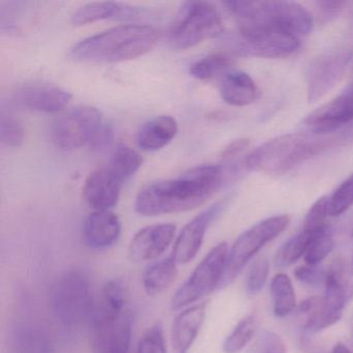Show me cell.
<instances>
[{
  "label": "cell",
  "mask_w": 353,
  "mask_h": 353,
  "mask_svg": "<svg viewBox=\"0 0 353 353\" xmlns=\"http://www.w3.org/2000/svg\"><path fill=\"white\" fill-rule=\"evenodd\" d=\"M224 176L221 165H202L177 179L150 183L136 197V212L140 216H157L195 210L220 189Z\"/></svg>",
  "instance_id": "1"
},
{
  "label": "cell",
  "mask_w": 353,
  "mask_h": 353,
  "mask_svg": "<svg viewBox=\"0 0 353 353\" xmlns=\"http://www.w3.org/2000/svg\"><path fill=\"white\" fill-rule=\"evenodd\" d=\"M225 7L239 26V37L260 34L305 38L313 28L312 14L293 1H226Z\"/></svg>",
  "instance_id": "2"
},
{
  "label": "cell",
  "mask_w": 353,
  "mask_h": 353,
  "mask_svg": "<svg viewBox=\"0 0 353 353\" xmlns=\"http://www.w3.org/2000/svg\"><path fill=\"white\" fill-rule=\"evenodd\" d=\"M156 28L144 24L117 26L80 41L70 49L77 63H123L143 57L158 43Z\"/></svg>",
  "instance_id": "3"
},
{
  "label": "cell",
  "mask_w": 353,
  "mask_h": 353,
  "mask_svg": "<svg viewBox=\"0 0 353 353\" xmlns=\"http://www.w3.org/2000/svg\"><path fill=\"white\" fill-rule=\"evenodd\" d=\"M322 137L290 133L272 138L248 154L245 168L253 172L285 174L323 150L328 140Z\"/></svg>",
  "instance_id": "4"
},
{
  "label": "cell",
  "mask_w": 353,
  "mask_h": 353,
  "mask_svg": "<svg viewBox=\"0 0 353 353\" xmlns=\"http://www.w3.org/2000/svg\"><path fill=\"white\" fill-rule=\"evenodd\" d=\"M224 32L220 12L206 1H188L179 10L168 34L171 48L185 50Z\"/></svg>",
  "instance_id": "5"
},
{
  "label": "cell",
  "mask_w": 353,
  "mask_h": 353,
  "mask_svg": "<svg viewBox=\"0 0 353 353\" xmlns=\"http://www.w3.org/2000/svg\"><path fill=\"white\" fill-rule=\"evenodd\" d=\"M290 216L288 214H279L270 216L265 220L260 221L251 228L241 233L232 247L229 249L227 256L226 266L221 280L219 289L226 288L243 272L252 258L268 243L282 234L289 223Z\"/></svg>",
  "instance_id": "6"
},
{
  "label": "cell",
  "mask_w": 353,
  "mask_h": 353,
  "mask_svg": "<svg viewBox=\"0 0 353 353\" xmlns=\"http://www.w3.org/2000/svg\"><path fill=\"white\" fill-rule=\"evenodd\" d=\"M94 303L88 276L80 270L65 272L51 291L53 314L67 327H77L90 319Z\"/></svg>",
  "instance_id": "7"
},
{
  "label": "cell",
  "mask_w": 353,
  "mask_h": 353,
  "mask_svg": "<svg viewBox=\"0 0 353 353\" xmlns=\"http://www.w3.org/2000/svg\"><path fill=\"white\" fill-rule=\"evenodd\" d=\"M228 252L227 243H218L208 252L188 280L173 295L171 299V309L173 311L185 309L219 289Z\"/></svg>",
  "instance_id": "8"
},
{
  "label": "cell",
  "mask_w": 353,
  "mask_h": 353,
  "mask_svg": "<svg viewBox=\"0 0 353 353\" xmlns=\"http://www.w3.org/2000/svg\"><path fill=\"white\" fill-rule=\"evenodd\" d=\"M102 125V113L96 107H74L53 123L52 140L61 150H77L90 144Z\"/></svg>",
  "instance_id": "9"
},
{
  "label": "cell",
  "mask_w": 353,
  "mask_h": 353,
  "mask_svg": "<svg viewBox=\"0 0 353 353\" xmlns=\"http://www.w3.org/2000/svg\"><path fill=\"white\" fill-rule=\"evenodd\" d=\"M352 59V49L340 48L314 59L307 75V101L315 103L328 94L344 77Z\"/></svg>",
  "instance_id": "10"
},
{
  "label": "cell",
  "mask_w": 353,
  "mask_h": 353,
  "mask_svg": "<svg viewBox=\"0 0 353 353\" xmlns=\"http://www.w3.org/2000/svg\"><path fill=\"white\" fill-rule=\"evenodd\" d=\"M353 121V82L334 100L322 105L303 119L309 133L324 136Z\"/></svg>",
  "instance_id": "11"
},
{
  "label": "cell",
  "mask_w": 353,
  "mask_h": 353,
  "mask_svg": "<svg viewBox=\"0 0 353 353\" xmlns=\"http://www.w3.org/2000/svg\"><path fill=\"white\" fill-rule=\"evenodd\" d=\"M223 210L224 203L218 202L208 210L200 212L183 227L175 241L171 254V257L177 262V264L189 263L197 256L201 249L208 227L220 216Z\"/></svg>",
  "instance_id": "12"
},
{
  "label": "cell",
  "mask_w": 353,
  "mask_h": 353,
  "mask_svg": "<svg viewBox=\"0 0 353 353\" xmlns=\"http://www.w3.org/2000/svg\"><path fill=\"white\" fill-rule=\"evenodd\" d=\"M324 307L338 317H342L346 305L353 299V264L344 258H336L326 272Z\"/></svg>",
  "instance_id": "13"
},
{
  "label": "cell",
  "mask_w": 353,
  "mask_h": 353,
  "mask_svg": "<svg viewBox=\"0 0 353 353\" xmlns=\"http://www.w3.org/2000/svg\"><path fill=\"white\" fill-rule=\"evenodd\" d=\"M176 226L171 223L144 227L130 241L128 256L132 262L152 261L160 257L172 243Z\"/></svg>",
  "instance_id": "14"
},
{
  "label": "cell",
  "mask_w": 353,
  "mask_h": 353,
  "mask_svg": "<svg viewBox=\"0 0 353 353\" xmlns=\"http://www.w3.org/2000/svg\"><path fill=\"white\" fill-rule=\"evenodd\" d=\"M301 46V39L290 34H254L239 37V52L245 57L286 59L294 54Z\"/></svg>",
  "instance_id": "15"
},
{
  "label": "cell",
  "mask_w": 353,
  "mask_h": 353,
  "mask_svg": "<svg viewBox=\"0 0 353 353\" xmlns=\"http://www.w3.org/2000/svg\"><path fill=\"white\" fill-rule=\"evenodd\" d=\"M123 181L107 168L98 169L88 175L83 187L86 204L94 212H106L114 208L121 197Z\"/></svg>",
  "instance_id": "16"
},
{
  "label": "cell",
  "mask_w": 353,
  "mask_h": 353,
  "mask_svg": "<svg viewBox=\"0 0 353 353\" xmlns=\"http://www.w3.org/2000/svg\"><path fill=\"white\" fill-rule=\"evenodd\" d=\"M133 314L128 307L114 321L92 326L94 353H129Z\"/></svg>",
  "instance_id": "17"
},
{
  "label": "cell",
  "mask_w": 353,
  "mask_h": 353,
  "mask_svg": "<svg viewBox=\"0 0 353 353\" xmlns=\"http://www.w3.org/2000/svg\"><path fill=\"white\" fill-rule=\"evenodd\" d=\"M121 234V221L110 210L92 212L86 216L82 226L84 243L97 251L110 249L119 241Z\"/></svg>",
  "instance_id": "18"
},
{
  "label": "cell",
  "mask_w": 353,
  "mask_h": 353,
  "mask_svg": "<svg viewBox=\"0 0 353 353\" xmlns=\"http://www.w3.org/2000/svg\"><path fill=\"white\" fill-rule=\"evenodd\" d=\"M18 99L26 108L45 113L63 111L71 102L70 92L50 84H30L18 92Z\"/></svg>",
  "instance_id": "19"
},
{
  "label": "cell",
  "mask_w": 353,
  "mask_h": 353,
  "mask_svg": "<svg viewBox=\"0 0 353 353\" xmlns=\"http://www.w3.org/2000/svg\"><path fill=\"white\" fill-rule=\"evenodd\" d=\"M206 314V303L183 309L175 318L171 332L173 353H189L201 330Z\"/></svg>",
  "instance_id": "20"
},
{
  "label": "cell",
  "mask_w": 353,
  "mask_h": 353,
  "mask_svg": "<svg viewBox=\"0 0 353 353\" xmlns=\"http://www.w3.org/2000/svg\"><path fill=\"white\" fill-rule=\"evenodd\" d=\"M179 132V125L168 115L157 117L143 123L137 134V144L145 152H156L170 143Z\"/></svg>",
  "instance_id": "21"
},
{
  "label": "cell",
  "mask_w": 353,
  "mask_h": 353,
  "mask_svg": "<svg viewBox=\"0 0 353 353\" xmlns=\"http://www.w3.org/2000/svg\"><path fill=\"white\" fill-rule=\"evenodd\" d=\"M221 97L231 106H249L259 97V88L249 74L241 71L229 72L221 84Z\"/></svg>",
  "instance_id": "22"
},
{
  "label": "cell",
  "mask_w": 353,
  "mask_h": 353,
  "mask_svg": "<svg viewBox=\"0 0 353 353\" xmlns=\"http://www.w3.org/2000/svg\"><path fill=\"white\" fill-rule=\"evenodd\" d=\"M139 14L137 8L123 3H90L78 9L72 16V24L74 26H86L100 20L133 19Z\"/></svg>",
  "instance_id": "23"
},
{
  "label": "cell",
  "mask_w": 353,
  "mask_h": 353,
  "mask_svg": "<svg viewBox=\"0 0 353 353\" xmlns=\"http://www.w3.org/2000/svg\"><path fill=\"white\" fill-rule=\"evenodd\" d=\"M11 353H52L50 334L39 324H20L12 336Z\"/></svg>",
  "instance_id": "24"
},
{
  "label": "cell",
  "mask_w": 353,
  "mask_h": 353,
  "mask_svg": "<svg viewBox=\"0 0 353 353\" xmlns=\"http://www.w3.org/2000/svg\"><path fill=\"white\" fill-rule=\"evenodd\" d=\"M179 264L172 257L157 261L146 268L142 278L144 290L150 296H157L169 288L176 280Z\"/></svg>",
  "instance_id": "25"
},
{
  "label": "cell",
  "mask_w": 353,
  "mask_h": 353,
  "mask_svg": "<svg viewBox=\"0 0 353 353\" xmlns=\"http://www.w3.org/2000/svg\"><path fill=\"white\" fill-rule=\"evenodd\" d=\"M272 310L276 317L283 318L294 311L296 296L290 278L285 274H278L270 283Z\"/></svg>",
  "instance_id": "26"
},
{
  "label": "cell",
  "mask_w": 353,
  "mask_h": 353,
  "mask_svg": "<svg viewBox=\"0 0 353 353\" xmlns=\"http://www.w3.org/2000/svg\"><path fill=\"white\" fill-rule=\"evenodd\" d=\"M143 164V159L137 150L129 146L121 145L114 150L109 162L108 169L125 183L131 179Z\"/></svg>",
  "instance_id": "27"
},
{
  "label": "cell",
  "mask_w": 353,
  "mask_h": 353,
  "mask_svg": "<svg viewBox=\"0 0 353 353\" xmlns=\"http://www.w3.org/2000/svg\"><path fill=\"white\" fill-rule=\"evenodd\" d=\"M318 232H311V231L301 229V231H299L296 235L289 239L276 252V257H274V263H276V268H289L297 260L303 257L312 239Z\"/></svg>",
  "instance_id": "28"
},
{
  "label": "cell",
  "mask_w": 353,
  "mask_h": 353,
  "mask_svg": "<svg viewBox=\"0 0 353 353\" xmlns=\"http://www.w3.org/2000/svg\"><path fill=\"white\" fill-rule=\"evenodd\" d=\"M259 326V317L255 314L245 316L236 324L223 343L225 353H239L251 342Z\"/></svg>",
  "instance_id": "29"
},
{
  "label": "cell",
  "mask_w": 353,
  "mask_h": 353,
  "mask_svg": "<svg viewBox=\"0 0 353 353\" xmlns=\"http://www.w3.org/2000/svg\"><path fill=\"white\" fill-rule=\"evenodd\" d=\"M233 65L232 59L225 53L208 55L192 65L190 73L196 79L206 81L225 73Z\"/></svg>",
  "instance_id": "30"
},
{
  "label": "cell",
  "mask_w": 353,
  "mask_h": 353,
  "mask_svg": "<svg viewBox=\"0 0 353 353\" xmlns=\"http://www.w3.org/2000/svg\"><path fill=\"white\" fill-rule=\"evenodd\" d=\"M334 237L330 227L316 233L305 252V264L318 265L322 260L325 259L334 249Z\"/></svg>",
  "instance_id": "31"
},
{
  "label": "cell",
  "mask_w": 353,
  "mask_h": 353,
  "mask_svg": "<svg viewBox=\"0 0 353 353\" xmlns=\"http://www.w3.org/2000/svg\"><path fill=\"white\" fill-rule=\"evenodd\" d=\"M330 198L323 196L319 198L310 208L303 221V229L312 232L328 228L327 219L330 218Z\"/></svg>",
  "instance_id": "32"
},
{
  "label": "cell",
  "mask_w": 353,
  "mask_h": 353,
  "mask_svg": "<svg viewBox=\"0 0 353 353\" xmlns=\"http://www.w3.org/2000/svg\"><path fill=\"white\" fill-rule=\"evenodd\" d=\"M330 198V216H338L353 205V173L345 179Z\"/></svg>",
  "instance_id": "33"
},
{
  "label": "cell",
  "mask_w": 353,
  "mask_h": 353,
  "mask_svg": "<svg viewBox=\"0 0 353 353\" xmlns=\"http://www.w3.org/2000/svg\"><path fill=\"white\" fill-rule=\"evenodd\" d=\"M270 274V261L266 257H260L252 264L245 281V292L249 296H255L265 286Z\"/></svg>",
  "instance_id": "34"
},
{
  "label": "cell",
  "mask_w": 353,
  "mask_h": 353,
  "mask_svg": "<svg viewBox=\"0 0 353 353\" xmlns=\"http://www.w3.org/2000/svg\"><path fill=\"white\" fill-rule=\"evenodd\" d=\"M0 139L7 148H19L24 140L21 123L12 115L3 114L0 121Z\"/></svg>",
  "instance_id": "35"
},
{
  "label": "cell",
  "mask_w": 353,
  "mask_h": 353,
  "mask_svg": "<svg viewBox=\"0 0 353 353\" xmlns=\"http://www.w3.org/2000/svg\"><path fill=\"white\" fill-rule=\"evenodd\" d=\"M137 353H167L166 341L161 324L148 328L139 340Z\"/></svg>",
  "instance_id": "36"
},
{
  "label": "cell",
  "mask_w": 353,
  "mask_h": 353,
  "mask_svg": "<svg viewBox=\"0 0 353 353\" xmlns=\"http://www.w3.org/2000/svg\"><path fill=\"white\" fill-rule=\"evenodd\" d=\"M286 345L278 334L264 330L258 336L250 353H286Z\"/></svg>",
  "instance_id": "37"
},
{
  "label": "cell",
  "mask_w": 353,
  "mask_h": 353,
  "mask_svg": "<svg viewBox=\"0 0 353 353\" xmlns=\"http://www.w3.org/2000/svg\"><path fill=\"white\" fill-rule=\"evenodd\" d=\"M295 278L310 287H318L325 284L326 272L318 265H305L297 268L294 272Z\"/></svg>",
  "instance_id": "38"
},
{
  "label": "cell",
  "mask_w": 353,
  "mask_h": 353,
  "mask_svg": "<svg viewBox=\"0 0 353 353\" xmlns=\"http://www.w3.org/2000/svg\"><path fill=\"white\" fill-rule=\"evenodd\" d=\"M113 139H114V133H113L112 128L103 123L102 127L97 132L88 145L92 150H104L110 148Z\"/></svg>",
  "instance_id": "39"
},
{
  "label": "cell",
  "mask_w": 353,
  "mask_h": 353,
  "mask_svg": "<svg viewBox=\"0 0 353 353\" xmlns=\"http://www.w3.org/2000/svg\"><path fill=\"white\" fill-rule=\"evenodd\" d=\"M250 145V141L248 139H239L229 144L224 152H223L222 159L224 163H230L235 160L243 150H247Z\"/></svg>",
  "instance_id": "40"
},
{
  "label": "cell",
  "mask_w": 353,
  "mask_h": 353,
  "mask_svg": "<svg viewBox=\"0 0 353 353\" xmlns=\"http://www.w3.org/2000/svg\"><path fill=\"white\" fill-rule=\"evenodd\" d=\"M320 11L323 14L324 17H336L342 11L345 3L343 1H320L318 3Z\"/></svg>",
  "instance_id": "41"
},
{
  "label": "cell",
  "mask_w": 353,
  "mask_h": 353,
  "mask_svg": "<svg viewBox=\"0 0 353 353\" xmlns=\"http://www.w3.org/2000/svg\"><path fill=\"white\" fill-rule=\"evenodd\" d=\"M332 353H352V351L343 343H338L332 349Z\"/></svg>",
  "instance_id": "42"
},
{
  "label": "cell",
  "mask_w": 353,
  "mask_h": 353,
  "mask_svg": "<svg viewBox=\"0 0 353 353\" xmlns=\"http://www.w3.org/2000/svg\"><path fill=\"white\" fill-rule=\"evenodd\" d=\"M353 264V263H352Z\"/></svg>",
  "instance_id": "43"
}]
</instances>
